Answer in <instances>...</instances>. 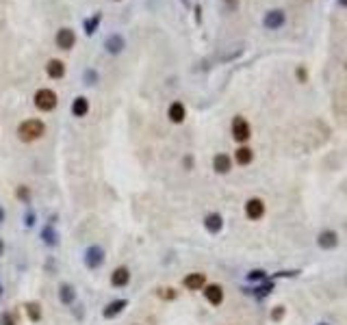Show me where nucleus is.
Listing matches in <instances>:
<instances>
[{
  "mask_svg": "<svg viewBox=\"0 0 347 325\" xmlns=\"http://www.w3.org/2000/svg\"><path fill=\"white\" fill-rule=\"evenodd\" d=\"M74 43H76V35H74L72 28H61V31L56 33V46H59L61 50L74 48Z\"/></svg>",
  "mask_w": 347,
  "mask_h": 325,
  "instance_id": "9d476101",
  "label": "nucleus"
},
{
  "mask_svg": "<svg viewBox=\"0 0 347 325\" xmlns=\"http://www.w3.org/2000/svg\"><path fill=\"white\" fill-rule=\"evenodd\" d=\"M87 113H89V100L85 96L74 98V102H72V115H74V117H85Z\"/></svg>",
  "mask_w": 347,
  "mask_h": 325,
  "instance_id": "f3484780",
  "label": "nucleus"
},
{
  "mask_svg": "<svg viewBox=\"0 0 347 325\" xmlns=\"http://www.w3.org/2000/svg\"><path fill=\"white\" fill-rule=\"evenodd\" d=\"M317 325H330V323H317Z\"/></svg>",
  "mask_w": 347,
  "mask_h": 325,
  "instance_id": "4c0bfd02",
  "label": "nucleus"
},
{
  "mask_svg": "<svg viewBox=\"0 0 347 325\" xmlns=\"http://www.w3.org/2000/svg\"><path fill=\"white\" fill-rule=\"evenodd\" d=\"M158 297H161V299H165V301H171V299H176V291H174V288H158Z\"/></svg>",
  "mask_w": 347,
  "mask_h": 325,
  "instance_id": "a878e982",
  "label": "nucleus"
},
{
  "mask_svg": "<svg viewBox=\"0 0 347 325\" xmlns=\"http://www.w3.org/2000/svg\"><path fill=\"white\" fill-rule=\"evenodd\" d=\"M100 22H102V16H100V13H93L89 20H85V35H87V37H91V35L98 31Z\"/></svg>",
  "mask_w": 347,
  "mask_h": 325,
  "instance_id": "b1692460",
  "label": "nucleus"
},
{
  "mask_svg": "<svg viewBox=\"0 0 347 325\" xmlns=\"http://www.w3.org/2000/svg\"><path fill=\"white\" fill-rule=\"evenodd\" d=\"M338 5H341V7H347V0H338Z\"/></svg>",
  "mask_w": 347,
  "mask_h": 325,
  "instance_id": "c9c22d12",
  "label": "nucleus"
},
{
  "mask_svg": "<svg viewBox=\"0 0 347 325\" xmlns=\"http://www.w3.org/2000/svg\"><path fill=\"white\" fill-rule=\"evenodd\" d=\"M130 282V269L128 267H118L113 273H111V284L115 288H124Z\"/></svg>",
  "mask_w": 347,
  "mask_h": 325,
  "instance_id": "ddd939ff",
  "label": "nucleus"
},
{
  "mask_svg": "<svg viewBox=\"0 0 347 325\" xmlns=\"http://www.w3.org/2000/svg\"><path fill=\"white\" fill-rule=\"evenodd\" d=\"M16 195H18V200H20V202H26V204H28V200H31V191H28V186H26V184H20V186H18V191H16Z\"/></svg>",
  "mask_w": 347,
  "mask_h": 325,
  "instance_id": "bb28decb",
  "label": "nucleus"
},
{
  "mask_svg": "<svg viewBox=\"0 0 347 325\" xmlns=\"http://www.w3.org/2000/svg\"><path fill=\"white\" fill-rule=\"evenodd\" d=\"M298 78H300V83H306V70L304 68H298Z\"/></svg>",
  "mask_w": 347,
  "mask_h": 325,
  "instance_id": "473e14b6",
  "label": "nucleus"
},
{
  "mask_svg": "<svg viewBox=\"0 0 347 325\" xmlns=\"http://www.w3.org/2000/svg\"><path fill=\"white\" fill-rule=\"evenodd\" d=\"M204 228L208 234H219L223 228V217L219 213H208L204 217Z\"/></svg>",
  "mask_w": 347,
  "mask_h": 325,
  "instance_id": "1a4fd4ad",
  "label": "nucleus"
},
{
  "mask_svg": "<svg viewBox=\"0 0 347 325\" xmlns=\"http://www.w3.org/2000/svg\"><path fill=\"white\" fill-rule=\"evenodd\" d=\"M185 288H189V291H202V288L206 286V276L204 273H189L185 280H183Z\"/></svg>",
  "mask_w": 347,
  "mask_h": 325,
  "instance_id": "f8f14e48",
  "label": "nucleus"
},
{
  "mask_svg": "<svg viewBox=\"0 0 347 325\" xmlns=\"http://www.w3.org/2000/svg\"><path fill=\"white\" fill-rule=\"evenodd\" d=\"M235 161H237V165H250L252 161H254V150L248 148V146L237 148V152H235Z\"/></svg>",
  "mask_w": 347,
  "mask_h": 325,
  "instance_id": "412c9836",
  "label": "nucleus"
},
{
  "mask_svg": "<svg viewBox=\"0 0 347 325\" xmlns=\"http://www.w3.org/2000/svg\"><path fill=\"white\" fill-rule=\"evenodd\" d=\"M126 306H128V299H115L111 303H106V308L102 310V316L104 319H115V316H120L124 312Z\"/></svg>",
  "mask_w": 347,
  "mask_h": 325,
  "instance_id": "9b49d317",
  "label": "nucleus"
},
{
  "mask_svg": "<svg viewBox=\"0 0 347 325\" xmlns=\"http://www.w3.org/2000/svg\"><path fill=\"white\" fill-rule=\"evenodd\" d=\"M167 117L174 121V124H183L185 117H187V108L183 102H171L169 104V111H167Z\"/></svg>",
  "mask_w": 347,
  "mask_h": 325,
  "instance_id": "4468645a",
  "label": "nucleus"
},
{
  "mask_svg": "<svg viewBox=\"0 0 347 325\" xmlns=\"http://www.w3.org/2000/svg\"><path fill=\"white\" fill-rule=\"evenodd\" d=\"M245 217L250 221H258L265 217V202L260 198H250L245 202Z\"/></svg>",
  "mask_w": 347,
  "mask_h": 325,
  "instance_id": "39448f33",
  "label": "nucleus"
},
{
  "mask_svg": "<svg viewBox=\"0 0 347 325\" xmlns=\"http://www.w3.org/2000/svg\"><path fill=\"white\" fill-rule=\"evenodd\" d=\"M0 297H3V286H0Z\"/></svg>",
  "mask_w": 347,
  "mask_h": 325,
  "instance_id": "e433bc0d",
  "label": "nucleus"
},
{
  "mask_svg": "<svg viewBox=\"0 0 347 325\" xmlns=\"http://www.w3.org/2000/svg\"><path fill=\"white\" fill-rule=\"evenodd\" d=\"M46 72H48L50 78L59 81V78L65 76V65H63V61H59V59H50V61L46 63Z\"/></svg>",
  "mask_w": 347,
  "mask_h": 325,
  "instance_id": "dca6fc26",
  "label": "nucleus"
},
{
  "mask_svg": "<svg viewBox=\"0 0 347 325\" xmlns=\"http://www.w3.org/2000/svg\"><path fill=\"white\" fill-rule=\"evenodd\" d=\"M295 276H300V271H280L278 273V278H295Z\"/></svg>",
  "mask_w": 347,
  "mask_h": 325,
  "instance_id": "2f4dec72",
  "label": "nucleus"
},
{
  "mask_svg": "<svg viewBox=\"0 0 347 325\" xmlns=\"http://www.w3.org/2000/svg\"><path fill=\"white\" fill-rule=\"evenodd\" d=\"M213 169L217 173H228L230 169H233V161H230L228 154H217L213 158Z\"/></svg>",
  "mask_w": 347,
  "mask_h": 325,
  "instance_id": "aec40b11",
  "label": "nucleus"
},
{
  "mask_svg": "<svg viewBox=\"0 0 347 325\" xmlns=\"http://www.w3.org/2000/svg\"><path fill=\"white\" fill-rule=\"evenodd\" d=\"M24 310H26L28 321H33V323H39L41 321V306H39L37 301H26L24 303Z\"/></svg>",
  "mask_w": 347,
  "mask_h": 325,
  "instance_id": "5701e85b",
  "label": "nucleus"
},
{
  "mask_svg": "<svg viewBox=\"0 0 347 325\" xmlns=\"http://www.w3.org/2000/svg\"><path fill=\"white\" fill-rule=\"evenodd\" d=\"M104 48L108 54H120L124 50V37L122 35H108L104 41Z\"/></svg>",
  "mask_w": 347,
  "mask_h": 325,
  "instance_id": "2eb2a0df",
  "label": "nucleus"
},
{
  "mask_svg": "<svg viewBox=\"0 0 347 325\" xmlns=\"http://www.w3.org/2000/svg\"><path fill=\"white\" fill-rule=\"evenodd\" d=\"M3 221H5V208L0 206V223H3Z\"/></svg>",
  "mask_w": 347,
  "mask_h": 325,
  "instance_id": "f704fd0d",
  "label": "nucleus"
},
{
  "mask_svg": "<svg viewBox=\"0 0 347 325\" xmlns=\"http://www.w3.org/2000/svg\"><path fill=\"white\" fill-rule=\"evenodd\" d=\"M41 238L48 247H56V245H59V232H56V228L52 223H48V226L41 230Z\"/></svg>",
  "mask_w": 347,
  "mask_h": 325,
  "instance_id": "6ab92c4d",
  "label": "nucleus"
},
{
  "mask_svg": "<svg viewBox=\"0 0 347 325\" xmlns=\"http://www.w3.org/2000/svg\"><path fill=\"white\" fill-rule=\"evenodd\" d=\"M35 106L39 108V111L43 113H50L56 108V102H59V98H56V93L52 89H39L37 93H35Z\"/></svg>",
  "mask_w": 347,
  "mask_h": 325,
  "instance_id": "f03ea898",
  "label": "nucleus"
},
{
  "mask_svg": "<svg viewBox=\"0 0 347 325\" xmlns=\"http://www.w3.org/2000/svg\"><path fill=\"white\" fill-rule=\"evenodd\" d=\"M85 81H87V85H93V83L98 81V74H96L93 70H87V72H85Z\"/></svg>",
  "mask_w": 347,
  "mask_h": 325,
  "instance_id": "c85d7f7f",
  "label": "nucleus"
},
{
  "mask_svg": "<svg viewBox=\"0 0 347 325\" xmlns=\"http://www.w3.org/2000/svg\"><path fill=\"white\" fill-rule=\"evenodd\" d=\"M24 226H26V228H31V226H35V213H33V211L24 215Z\"/></svg>",
  "mask_w": 347,
  "mask_h": 325,
  "instance_id": "c756f323",
  "label": "nucleus"
},
{
  "mask_svg": "<svg viewBox=\"0 0 347 325\" xmlns=\"http://www.w3.org/2000/svg\"><path fill=\"white\" fill-rule=\"evenodd\" d=\"M83 260H85L87 269L96 271V269H100V267L104 265V249L98 247V245H89V247L85 249V254H83Z\"/></svg>",
  "mask_w": 347,
  "mask_h": 325,
  "instance_id": "7ed1b4c3",
  "label": "nucleus"
},
{
  "mask_svg": "<svg viewBox=\"0 0 347 325\" xmlns=\"http://www.w3.org/2000/svg\"><path fill=\"white\" fill-rule=\"evenodd\" d=\"M267 280V271L263 269H252L248 273V282H265Z\"/></svg>",
  "mask_w": 347,
  "mask_h": 325,
  "instance_id": "393cba45",
  "label": "nucleus"
},
{
  "mask_svg": "<svg viewBox=\"0 0 347 325\" xmlns=\"http://www.w3.org/2000/svg\"><path fill=\"white\" fill-rule=\"evenodd\" d=\"M317 245H319L321 249H325V251L334 249L338 245V234L334 232V230H321V232L317 234Z\"/></svg>",
  "mask_w": 347,
  "mask_h": 325,
  "instance_id": "0eeeda50",
  "label": "nucleus"
},
{
  "mask_svg": "<svg viewBox=\"0 0 347 325\" xmlns=\"http://www.w3.org/2000/svg\"><path fill=\"white\" fill-rule=\"evenodd\" d=\"M284 314H286V308L284 306H276V308H273L271 310V321H282V319H284Z\"/></svg>",
  "mask_w": 347,
  "mask_h": 325,
  "instance_id": "cd10ccee",
  "label": "nucleus"
},
{
  "mask_svg": "<svg viewBox=\"0 0 347 325\" xmlns=\"http://www.w3.org/2000/svg\"><path fill=\"white\" fill-rule=\"evenodd\" d=\"M273 288H276V284H273V280H265V282H260V284L254 288V291H248V293H252L256 299H265L267 295H271Z\"/></svg>",
  "mask_w": 347,
  "mask_h": 325,
  "instance_id": "4be33fe9",
  "label": "nucleus"
},
{
  "mask_svg": "<svg viewBox=\"0 0 347 325\" xmlns=\"http://www.w3.org/2000/svg\"><path fill=\"white\" fill-rule=\"evenodd\" d=\"M59 301L63 306H72V303L76 301V291L72 284H61L59 286Z\"/></svg>",
  "mask_w": 347,
  "mask_h": 325,
  "instance_id": "a211bd4d",
  "label": "nucleus"
},
{
  "mask_svg": "<svg viewBox=\"0 0 347 325\" xmlns=\"http://www.w3.org/2000/svg\"><path fill=\"white\" fill-rule=\"evenodd\" d=\"M233 137L237 143H245L252 137V126L250 121L243 117V115H235L233 119Z\"/></svg>",
  "mask_w": 347,
  "mask_h": 325,
  "instance_id": "20e7f679",
  "label": "nucleus"
},
{
  "mask_svg": "<svg viewBox=\"0 0 347 325\" xmlns=\"http://www.w3.org/2000/svg\"><path fill=\"white\" fill-rule=\"evenodd\" d=\"M0 321H3V325H16V319L11 316V312H5V314H3V319H0Z\"/></svg>",
  "mask_w": 347,
  "mask_h": 325,
  "instance_id": "7c9ffc66",
  "label": "nucleus"
},
{
  "mask_svg": "<svg viewBox=\"0 0 347 325\" xmlns=\"http://www.w3.org/2000/svg\"><path fill=\"white\" fill-rule=\"evenodd\" d=\"M200 13H202V7L198 5V7H195V22H198V24H200V20H202V16H200Z\"/></svg>",
  "mask_w": 347,
  "mask_h": 325,
  "instance_id": "72a5a7b5",
  "label": "nucleus"
},
{
  "mask_svg": "<svg viewBox=\"0 0 347 325\" xmlns=\"http://www.w3.org/2000/svg\"><path fill=\"white\" fill-rule=\"evenodd\" d=\"M284 22H286L284 11H282V9H271V11L265 13L263 24H265V28H269V31H276V28L284 26Z\"/></svg>",
  "mask_w": 347,
  "mask_h": 325,
  "instance_id": "423d86ee",
  "label": "nucleus"
},
{
  "mask_svg": "<svg viewBox=\"0 0 347 325\" xmlns=\"http://www.w3.org/2000/svg\"><path fill=\"white\" fill-rule=\"evenodd\" d=\"M43 133H46V126H43L41 119H26L18 126V137H20V141H24V143H33V141L41 139Z\"/></svg>",
  "mask_w": 347,
  "mask_h": 325,
  "instance_id": "f257e3e1",
  "label": "nucleus"
},
{
  "mask_svg": "<svg viewBox=\"0 0 347 325\" xmlns=\"http://www.w3.org/2000/svg\"><path fill=\"white\" fill-rule=\"evenodd\" d=\"M202 293H204L206 301L211 303V306H221L223 301V288L219 284H206L204 288H202Z\"/></svg>",
  "mask_w": 347,
  "mask_h": 325,
  "instance_id": "6e6552de",
  "label": "nucleus"
}]
</instances>
